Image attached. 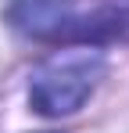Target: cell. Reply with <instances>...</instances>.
<instances>
[{
    "instance_id": "obj_2",
    "label": "cell",
    "mask_w": 129,
    "mask_h": 133,
    "mask_svg": "<svg viewBox=\"0 0 129 133\" xmlns=\"http://www.w3.org/2000/svg\"><path fill=\"white\" fill-rule=\"evenodd\" d=\"M11 22L29 36H64L75 29L68 0H18L11 7Z\"/></svg>"
},
{
    "instance_id": "obj_1",
    "label": "cell",
    "mask_w": 129,
    "mask_h": 133,
    "mask_svg": "<svg viewBox=\"0 0 129 133\" xmlns=\"http://www.w3.org/2000/svg\"><path fill=\"white\" fill-rule=\"evenodd\" d=\"M104 76V54L97 47H61L32 68L29 101L40 115H72L93 94L97 79Z\"/></svg>"
}]
</instances>
